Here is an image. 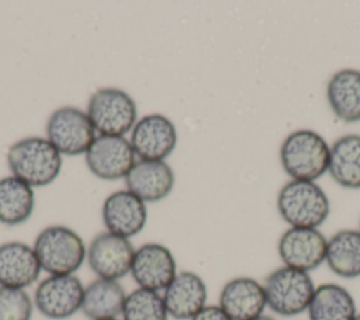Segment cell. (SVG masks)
Masks as SVG:
<instances>
[{
  "instance_id": "1",
  "label": "cell",
  "mask_w": 360,
  "mask_h": 320,
  "mask_svg": "<svg viewBox=\"0 0 360 320\" xmlns=\"http://www.w3.org/2000/svg\"><path fill=\"white\" fill-rule=\"evenodd\" d=\"M13 176L32 187L51 185L62 171V155L48 138L25 137L11 144L6 154Z\"/></svg>"
},
{
  "instance_id": "2",
  "label": "cell",
  "mask_w": 360,
  "mask_h": 320,
  "mask_svg": "<svg viewBox=\"0 0 360 320\" xmlns=\"http://www.w3.org/2000/svg\"><path fill=\"white\" fill-rule=\"evenodd\" d=\"M330 147L316 131L301 128L290 133L280 147V162L294 180L315 182L328 172Z\"/></svg>"
},
{
  "instance_id": "3",
  "label": "cell",
  "mask_w": 360,
  "mask_h": 320,
  "mask_svg": "<svg viewBox=\"0 0 360 320\" xmlns=\"http://www.w3.org/2000/svg\"><path fill=\"white\" fill-rule=\"evenodd\" d=\"M32 248L42 271L49 275H75L87 257L83 238L73 228L62 224L41 230Z\"/></svg>"
},
{
  "instance_id": "4",
  "label": "cell",
  "mask_w": 360,
  "mask_h": 320,
  "mask_svg": "<svg viewBox=\"0 0 360 320\" xmlns=\"http://www.w3.org/2000/svg\"><path fill=\"white\" fill-rule=\"evenodd\" d=\"M277 210L288 227L319 228L330 213L329 197L316 182H287L277 195Z\"/></svg>"
},
{
  "instance_id": "5",
  "label": "cell",
  "mask_w": 360,
  "mask_h": 320,
  "mask_svg": "<svg viewBox=\"0 0 360 320\" xmlns=\"http://www.w3.org/2000/svg\"><path fill=\"white\" fill-rule=\"evenodd\" d=\"M267 307L277 316L294 317L308 310L315 292L309 272L278 266L263 282Z\"/></svg>"
},
{
  "instance_id": "6",
  "label": "cell",
  "mask_w": 360,
  "mask_h": 320,
  "mask_svg": "<svg viewBox=\"0 0 360 320\" xmlns=\"http://www.w3.org/2000/svg\"><path fill=\"white\" fill-rule=\"evenodd\" d=\"M86 113L98 135L124 137L138 121L135 100L118 87L97 89L89 99Z\"/></svg>"
},
{
  "instance_id": "7",
  "label": "cell",
  "mask_w": 360,
  "mask_h": 320,
  "mask_svg": "<svg viewBox=\"0 0 360 320\" xmlns=\"http://www.w3.org/2000/svg\"><path fill=\"white\" fill-rule=\"evenodd\" d=\"M45 131L46 138L60 155L69 156L86 154L97 137L87 113L73 106H63L52 111Z\"/></svg>"
},
{
  "instance_id": "8",
  "label": "cell",
  "mask_w": 360,
  "mask_h": 320,
  "mask_svg": "<svg viewBox=\"0 0 360 320\" xmlns=\"http://www.w3.org/2000/svg\"><path fill=\"white\" fill-rule=\"evenodd\" d=\"M84 285L76 275H48L34 293V306L46 319L65 320L82 309Z\"/></svg>"
},
{
  "instance_id": "9",
  "label": "cell",
  "mask_w": 360,
  "mask_h": 320,
  "mask_svg": "<svg viewBox=\"0 0 360 320\" xmlns=\"http://www.w3.org/2000/svg\"><path fill=\"white\" fill-rule=\"evenodd\" d=\"M134 254L129 238L103 231L90 241L86 261L97 278L120 281L131 272Z\"/></svg>"
},
{
  "instance_id": "10",
  "label": "cell",
  "mask_w": 360,
  "mask_h": 320,
  "mask_svg": "<svg viewBox=\"0 0 360 320\" xmlns=\"http://www.w3.org/2000/svg\"><path fill=\"white\" fill-rule=\"evenodd\" d=\"M326 245L319 228L288 227L278 238L277 252L283 265L311 272L325 262Z\"/></svg>"
},
{
  "instance_id": "11",
  "label": "cell",
  "mask_w": 360,
  "mask_h": 320,
  "mask_svg": "<svg viewBox=\"0 0 360 320\" xmlns=\"http://www.w3.org/2000/svg\"><path fill=\"white\" fill-rule=\"evenodd\" d=\"M135 151L125 137L97 135L84 154L90 172L104 180H117L135 165Z\"/></svg>"
},
{
  "instance_id": "12",
  "label": "cell",
  "mask_w": 360,
  "mask_h": 320,
  "mask_svg": "<svg viewBox=\"0 0 360 320\" xmlns=\"http://www.w3.org/2000/svg\"><path fill=\"white\" fill-rule=\"evenodd\" d=\"M129 142L139 159L165 161L177 145V130L169 117L146 114L135 123Z\"/></svg>"
},
{
  "instance_id": "13",
  "label": "cell",
  "mask_w": 360,
  "mask_h": 320,
  "mask_svg": "<svg viewBox=\"0 0 360 320\" xmlns=\"http://www.w3.org/2000/svg\"><path fill=\"white\" fill-rule=\"evenodd\" d=\"M129 273L138 288L163 292L177 275V262L166 245L145 242L135 250Z\"/></svg>"
},
{
  "instance_id": "14",
  "label": "cell",
  "mask_w": 360,
  "mask_h": 320,
  "mask_svg": "<svg viewBox=\"0 0 360 320\" xmlns=\"http://www.w3.org/2000/svg\"><path fill=\"white\" fill-rule=\"evenodd\" d=\"M101 217L105 231L131 238L139 234L148 220V210L143 200L129 190H117L108 195L101 207Z\"/></svg>"
},
{
  "instance_id": "15",
  "label": "cell",
  "mask_w": 360,
  "mask_h": 320,
  "mask_svg": "<svg viewBox=\"0 0 360 320\" xmlns=\"http://www.w3.org/2000/svg\"><path fill=\"white\" fill-rule=\"evenodd\" d=\"M218 304L232 320H255L267 307L263 283L250 276L232 278L222 286Z\"/></svg>"
},
{
  "instance_id": "16",
  "label": "cell",
  "mask_w": 360,
  "mask_h": 320,
  "mask_svg": "<svg viewBox=\"0 0 360 320\" xmlns=\"http://www.w3.org/2000/svg\"><path fill=\"white\" fill-rule=\"evenodd\" d=\"M163 300L169 317L191 320L207 306L208 289L204 279L193 271L177 272L176 278L163 290Z\"/></svg>"
},
{
  "instance_id": "17",
  "label": "cell",
  "mask_w": 360,
  "mask_h": 320,
  "mask_svg": "<svg viewBox=\"0 0 360 320\" xmlns=\"http://www.w3.org/2000/svg\"><path fill=\"white\" fill-rule=\"evenodd\" d=\"M42 268L34 248L22 241L0 244V286L25 289L35 283Z\"/></svg>"
},
{
  "instance_id": "18",
  "label": "cell",
  "mask_w": 360,
  "mask_h": 320,
  "mask_svg": "<svg viewBox=\"0 0 360 320\" xmlns=\"http://www.w3.org/2000/svg\"><path fill=\"white\" fill-rule=\"evenodd\" d=\"M174 172L166 161L139 159L125 176L127 190L145 203L166 199L174 187Z\"/></svg>"
},
{
  "instance_id": "19",
  "label": "cell",
  "mask_w": 360,
  "mask_h": 320,
  "mask_svg": "<svg viewBox=\"0 0 360 320\" xmlns=\"http://www.w3.org/2000/svg\"><path fill=\"white\" fill-rule=\"evenodd\" d=\"M326 100L332 113L343 123L360 121V70L340 69L326 85Z\"/></svg>"
},
{
  "instance_id": "20",
  "label": "cell",
  "mask_w": 360,
  "mask_h": 320,
  "mask_svg": "<svg viewBox=\"0 0 360 320\" xmlns=\"http://www.w3.org/2000/svg\"><path fill=\"white\" fill-rule=\"evenodd\" d=\"M127 293L118 281L97 278L84 286L80 312L89 320L118 319L122 314Z\"/></svg>"
},
{
  "instance_id": "21",
  "label": "cell",
  "mask_w": 360,
  "mask_h": 320,
  "mask_svg": "<svg viewBox=\"0 0 360 320\" xmlns=\"http://www.w3.org/2000/svg\"><path fill=\"white\" fill-rule=\"evenodd\" d=\"M309 320H354L357 306L353 295L342 285L321 283L308 306Z\"/></svg>"
},
{
  "instance_id": "22",
  "label": "cell",
  "mask_w": 360,
  "mask_h": 320,
  "mask_svg": "<svg viewBox=\"0 0 360 320\" xmlns=\"http://www.w3.org/2000/svg\"><path fill=\"white\" fill-rule=\"evenodd\" d=\"M325 262L339 278H360V231L345 228L328 238Z\"/></svg>"
},
{
  "instance_id": "23",
  "label": "cell",
  "mask_w": 360,
  "mask_h": 320,
  "mask_svg": "<svg viewBox=\"0 0 360 320\" xmlns=\"http://www.w3.org/2000/svg\"><path fill=\"white\" fill-rule=\"evenodd\" d=\"M329 175L346 189H360V134H346L330 145Z\"/></svg>"
},
{
  "instance_id": "24",
  "label": "cell",
  "mask_w": 360,
  "mask_h": 320,
  "mask_svg": "<svg viewBox=\"0 0 360 320\" xmlns=\"http://www.w3.org/2000/svg\"><path fill=\"white\" fill-rule=\"evenodd\" d=\"M34 206L32 186L13 175L0 179V224L20 226L28 221Z\"/></svg>"
},
{
  "instance_id": "25",
  "label": "cell",
  "mask_w": 360,
  "mask_h": 320,
  "mask_svg": "<svg viewBox=\"0 0 360 320\" xmlns=\"http://www.w3.org/2000/svg\"><path fill=\"white\" fill-rule=\"evenodd\" d=\"M122 320H167L169 313L160 292L136 288L127 295Z\"/></svg>"
},
{
  "instance_id": "26",
  "label": "cell",
  "mask_w": 360,
  "mask_h": 320,
  "mask_svg": "<svg viewBox=\"0 0 360 320\" xmlns=\"http://www.w3.org/2000/svg\"><path fill=\"white\" fill-rule=\"evenodd\" d=\"M34 300L25 289L0 286V320H31Z\"/></svg>"
},
{
  "instance_id": "27",
  "label": "cell",
  "mask_w": 360,
  "mask_h": 320,
  "mask_svg": "<svg viewBox=\"0 0 360 320\" xmlns=\"http://www.w3.org/2000/svg\"><path fill=\"white\" fill-rule=\"evenodd\" d=\"M191 320H232L219 304H207Z\"/></svg>"
},
{
  "instance_id": "28",
  "label": "cell",
  "mask_w": 360,
  "mask_h": 320,
  "mask_svg": "<svg viewBox=\"0 0 360 320\" xmlns=\"http://www.w3.org/2000/svg\"><path fill=\"white\" fill-rule=\"evenodd\" d=\"M255 320H276V319H274V317H271V316L263 314V316H260V317H257V319H255Z\"/></svg>"
},
{
  "instance_id": "29",
  "label": "cell",
  "mask_w": 360,
  "mask_h": 320,
  "mask_svg": "<svg viewBox=\"0 0 360 320\" xmlns=\"http://www.w3.org/2000/svg\"><path fill=\"white\" fill-rule=\"evenodd\" d=\"M354 320H360V313H357V316L354 317Z\"/></svg>"
},
{
  "instance_id": "30",
  "label": "cell",
  "mask_w": 360,
  "mask_h": 320,
  "mask_svg": "<svg viewBox=\"0 0 360 320\" xmlns=\"http://www.w3.org/2000/svg\"><path fill=\"white\" fill-rule=\"evenodd\" d=\"M105 320H122V319H120V317H118V319H105Z\"/></svg>"
},
{
  "instance_id": "31",
  "label": "cell",
  "mask_w": 360,
  "mask_h": 320,
  "mask_svg": "<svg viewBox=\"0 0 360 320\" xmlns=\"http://www.w3.org/2000/svg\"><path fill=\"white\" fill-rule=\"evenodd\" d=\"M359 231H360V224H359Z\"/></svg>"
}]
</instances>
